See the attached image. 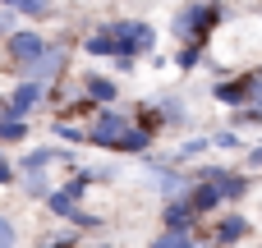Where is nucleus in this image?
Returning <instances> with one entry per match:
<instances>
[{"instance_id": "obj_1", "label": "nucleus", "mask_w": 262, "mask_h": 248, "mask_svg": "<svg viewBox=\"0 0 262 248\" xmlns=\"http://www.w3.org/2000/svg\"><path fill=\"white\" fill-rule=\"evenodd\" d=\"M221 0H189L175 18H170V32L184 41V46H203L207 51V37H212V28L221 23Z\"/></svg>"}, {"instance_id": "obj_2", "label": "nucleus", "mask_w": 262, "mask_h": 248, "mask_svg": "<svg viewBox=\"0 0 262 248\" xmlns=\"http://www.w3.org/2000/svg\"><path fill=\"white\" fill-rule=\"evenodd\" d=\"M106 28H111V37H115V60H120V69H134V60L157 46V28L143 23V18H115V23H106Z\"/></svg>"}, {"instance_id": "obj_3", "label": "nucleus", "mask_w": 262, "mask_h": 248, "mask_svg": "<svg viewBox=\"0 0 262 248\" xmlns=\"http://www.w3.org/2000/svg\"><path fill=\"white\" fill-rule=\"evenodd\" d=\"M129 129H134V120L120 115V110L111 106V110H97V115H92V124H88V143H92V147H106V152H120V143L129 138Z\"/></svg>"}, {"instance_id": "obj_4", "label": "nucleus", "mask_w": 262, "mask_h": 248, "mask_svg": "<svg viewBox=\"0 0 262 248\" xmlns=\"http://www.w3.org/2000/svg\"><path fill=\"white\" fill-rule=\"evenodd\" d=\"M5 51H9L23 69H32V64L51 51V41H46L41 32H32V28H18V32H9V37H5Z\"/></svg>"}, {"instance_id": "obj_5", "label": "nucleus", "mask_w": 262, "mask_h": 248, "mask_svg": "<svg viewBox=\"0 0 262 248\" xmlns=\"http://www.w3.org/2000/svg\"><path fill=\"white\" fill-rule=\"evenodd\" d=\"M88 184H92L88 175H74V179H64L60 189H51V198H46V207H51V212H55L60 221H69L74 212H83L78 202H83V193H88Z\"/></svg>"}, {"instance_id": "obj_6", "label": "nucleus", "mask_w": 262, "mask_h": 248, "mask_svg": "<svg viewBox=\"0 0 262 248\" xmlns=\"http://www.w3.org/2000/svg\"><path fill=\"white\" fill-rule=\"evenodd\" d=\"M161 221H166V230H175V235H193L198 212H193V202H189V198H170V202H166V212H161Z\"/></svg>"}, {"instance_id": "obj_7", "label": "nucleus", "mask_w": 262, "mask_h": 248, "mask_svg": "<svg viewBox=\"0 0 262 248\" xmlns=\"http://www.w3.org/2000/svg\"><path fill=\"white\" fill-rule=\"evenodd\" d=\"M83 92H88V101H92L97 110H111V106H115V97H120V83H115L111 74H88Z\"/></svg>"}, {"instance_id": "obj_8", "label": "nucleus", "mask_w": 262, "mask_h": 248, "mask_svg": "<svg viewBox=\"0 0 262 248\" xmlns=\"http://www.w3.org/2000/svg\"><path fill=\"white\" fill-rule=\"evenodd\" d=\"M41 101V83H28V78H18V87L9 92V101H5V115H14V120H23L32 106Z\"/></svg>"}, {"instance_id": "obj_9", "label": "nucleus", "mask_w": 262, "mask_h": 248, "mask_svg": "<svg viewBox=\"0 0 262 248\" xmlns=\"http://www.w3.org/2000/svg\"><path fill=\"white\" fill-rule=\"evenodd\" d=\"M55 161H69V152H60V147H32V152L18 156V175H41Z\"/></svg>"}, {"instance_id": "obj_10", "label": "nucleus", "mask_w": 262, "mask_h": 248, "mask_svg": "<svg viewBox=\"0 0 262 248\" xmlns=\"http://www.w3.org/2000/svg\"><path fill=\"white\" fill-rule=\"evenodd\" d=\"M60 69H64V46H51V51H46V55L32 64V69H23V78L46 87V78H51V74H60Z\"/></svg>"}, {"instance_id": "obj_11", "label": "nucleus", "mask_w": 262, "mask_h": 248, "mask_svg": "<svg viewBox=\"0 0 262 248\" xmlns=\"http://www.w3.org/2000/svg\"><path fill=\"white\" fill-rule=\"evenodd\" d=\"M244 235H249V221H244L239 212H230V216H221V221H216V235H212V239H216L221 248H230V244H239Z\"/></svg>"}, {"instance_id": "obj_12", "label": "nucleus", "mask_w": 262, "mask_h": 248, "mask_svg": "<svg viewBox=\"0 0 262 248\" xmlns=\"http://www.w3.org/2000/svg\"><path fill=\"white\" fill-rule=\"evenodd\" d=\"M189 202H193L198 216H207V212H216V207L226 202V193H221L216 184H193V189H189Z\"/></svg>"}, {"instance_id": "obj_13", "label": "nucleus", "mask_w": 262, "mask_h": 248, "mask_svg": "<svg viewBox=\"0 0 262 248\" xmlns=\"http://www.w3.org/2000/svg\"><path fill=\"white\" fill-rule=\"evenodd\" d=\"M83 51H88V55H111V60H115V37H111V28H97V32L83 41Z\"/></svg>"}, {"instance_id": "obj_14", "label": "nucleus", "mask_w": 262, "mask_h": 248, "mask_svg": "<svg viewBox=\"0 0 262 248\" xmlns=\"http://www.w3.org/2000/svg\"><path fill=\"white\" fill-rule=\"evenodd\" d=\"M120 152H129V156H147V152H152V133L134 124V129H129V138L120 143Z\"/></svg>"}, {"instance_id": "obj_15", "label": "nucleus", "mask_w": 262, "mask_h": 248, "mask_svg": "<svg viewBox=\"0 0 262 248\" xmlns=\"http://www.w3.org/2000/svg\"><path fill=\"white\" fill-rule=\"evenodd\" d=\"M216 189L226 193V202H239V198L249 193V175H239V170H230V175H226V179H221Z\"/></svg>"}, {"instance_id": "obj_16", "label": "nucleus", "mask_w": 262, "mask_h": 248, "mask_svg": "<svg viewBox=\"0 0 262 248\" xmlns=\"http://www.w3.org/2000/svg\"><path fill=\"white\" fill-rule=\"evenodd\" d=\"M23 138H28V120L0 115V143H23Z\"/></svg>"}, {"instance_id": "obj_17", "label": "nucleus", "mask_w": 262, "mask_h": 248, "mask_svg": "<svg viewBox=\"0 0 262 248\" xmlns=\"http://www.w3.org/2000/svg\"><path fill=\"white\" fill-rule=\"evenodd\" d=\"M147 248H198V244H193V235H175V230H161V235H157V239H152Z\"/></svg>"}, {"instance_id": "obj_18", "label": "nucleus", "mask_w": 262, "mask_h": 248, "mask_svg": "<svg viewBox=\"0 0 262 248\" xmlns=\"http://www.w3.org/2000/svg\"><path fill=\"white\" fill-rule=\"evenodd\" d=\"M207 147H212V138H189V143L175 152V166H180V161H193V156H203Z\"/></svg>"}, {"instance_id": "obj_19", "label": "nucleus", "mask_w": 262, "mask_h": 248, "mask_svg": "<svg viewBox=\"0 0 262 248\" xmlns=\"http://www.w3.org/2000/svg\"><path fill=\"white\" fill-rule=\"evenodd\" d=\"M9 9L28 14V18H41V14H51V0H9Z\"/></svg>"}, {"instance_id": "obj_20", "label": "nucleus", "mask_w": 262, "mask_h": 248, "mask_svg": "<svg viewBox=\"0 0 262 248\" xmlns=\"http://www.w3.org/2000/svg\"><path fill=\"white\" fill-rule=\"evenodd\" d=\"M23 193H28V198H41V202H46V198H51V184H46L41 175H23Z\"/></svg>"}, {"instance_id": "obj_21", "label": "nucleus", "mask_w": 262, "mask_h": 248, "mask_svg": "<svg viewBox=\"0 0 262 248\" xmlns=\"http://www.w3.org/2000/svg\"><path fill=\"white\" fill-rule=\"evenodd\" d=\"M230 124H235V129H253V124H262V106H249V110H235V115H230Z\"/></svg>"}, {"instance_id": "obj_22", "label": "nucleus", "mask_w": 262, "mask_h": 248, "mask_svg": "<svg viewBox=\"0 0 262 248\" xmlns=\"http://www.w3.org/2000/svg\"><path fill=\"white\" fill-rule=\"evenodd\" d=\"M198 60H203V46H180V55H175V64L189 74V69H198Z\"/></svg>"}, {"instance_id": "obj_23", "label": "nucleus", "mask_w": 262, "mask_h": 248, "mask_svg": "<svg viewBox=\"0 0 262 248\" xmlns=\"http://www.w3.org/2000/svg\"><path fill=\"white\" fill-rule=\"evenodd\" d=\"M14 244H18V230H14V221L0 212V248H14Z\"/></svg>"}, {"instance_id": "obj_24", "label": "nucleus", "mask_w": 262, "mask_h": 248, "mask_svg": "<svg viewBox=\"0 0 262 248\" xmlns=\"http://www.w3.org/2000/svg\"><path fill=\"white\" fill-rule=\"evenodd\" d=\"M69 226H74V230H97V226H101V216H92V212H74V216H69Z\"/></svg>"}, {"instance_id": "obj_25", "label": "nucleus", "mask_w": 262, "mask_h": 248, "mask_svg": "<svg viewBox=\"0 0 262 248\" xmlns=\"http://www.w3.org/2000/svg\"><path fill=\"white\" fill-rule=\"evenodd\" d=\"M212 147H239V138H235V129H221V133L212 138Z\"/></svg>"}, {"instance_id": "obj_26", "label": "nucleus", "mask_w": 262, "mask_h": 248, "mask_svg": "<svg viewBox=\"0 0 262 248\" xmlns=\"http://www.w3.org/2000/svg\"><path fill=\"white\" fill-rule=\"evenodd\" d=\"M14 175H18V166H9V161H5V152H0V184H9Z\"/></svg>"}, {"instance_id": "obj_27", "label": "nucleus", "mask_w": 262, "mask_h": 248, "mask_svg": "<svg viewBox=\"0 0 262 248\" xmlns=\"http://www.w3.org/2000/svg\"><path fill=\"white\" fill-rule=\"evenodd\" d=\"M249 170H262V143L253 147V152H249Z\"/></svg>"}, {"instance_id": "obj_28", "label": "nucleus", "mask_w": 262, "mask_h": 248, "mask_svg": "<svg viewBox=\"0 0 262 248\" xmlns=\"http://www.w3.org/2000/svg\"><path fill=\"white\" fill-rule=\"evenodd\" d=\"M0 37H5V23H0Z\"/></svg>"}, {"instance_id": "obj_29", "label": "nucleus", "mask_w": 262, "mask_h": 248, "mask_svg": "<svg viewBox=\"0 0 262 248\" xmlns=\"http://www.w3.org/2000/svg\"><path fill=\"white\" fill-rule=\"evenodd\" d=\"M5 5H9V0H5Z\"/></svg>"}]
</instances>
